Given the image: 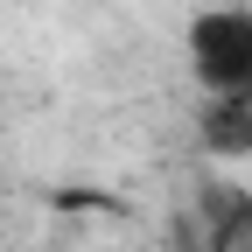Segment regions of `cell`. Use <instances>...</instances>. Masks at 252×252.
<instances>
[{
  "instance_id": "1",
  "label": "cell",
  "mask_w": 252,
  "mask_h": 252,
  "mask_svg": "<svg viewBox=\"0 0 252 252\" xmlns=\"http://www.w3.org/2000/svg\"><path fill=\"white\" fill-rule=\"evenodd\" d=\"M189 70L210 98H252V7H203L189 21Z\"/></svg>"
},
{
  "instance_id": "2",
  "label": "cell",
  "mask_w": 252,
  "mask_h": 252,
  "mask_svg": "<svg viewBox=\"0 0 252 252\" xmlns=\"http://www.w3.org/2000/svg\"><path fill=\"white\" fill-rule=\"evenodd\" d=\"M203 147L210 154H252V98H210L203 112Z\"/></svg>"
}]
</instances>
